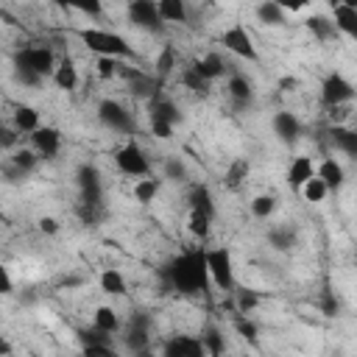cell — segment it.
<instances>
[{
	"label": "cell",
	"mask_w": 357,
	"mask_h": 357,
	"mask_svg": "<svg viewBox=\"0 0 357 357\" xmlns=\"http://www.w3.org/2000/svg\"><path fill=\"white\" fill-rule=\"evenodd\" d=\"M162 282L167 290H176L181 296H195L204 293L209 284V271H206V257L204 248H190L173 257L162 268Z\"/></svg>",
	"instance_id": "cell-1"
},
{
	"label": "cell",
	"mask_w": 357,
	"mask_h": 357,
	"mask_svg": "<svg viewBox=\"0 0 357 357\" xmlns=\"http://www.w3.org/2000/svg\"><path fill=\"white\" fill-rule=\"evenodd\" d=\"M75 36L84 42L86 50H92L95 56H112V59H131L134 50L126 42V36L114 33V31H103V28H78Z\"/></svg>",
	"instance_id": "cell-2"
},
{
	"label": "cell",
	"mask_w": 357,
	"mask_h": 357,
	"mask_svg": "<svg viewBox=\"0 0 357 357\" xmlns=\"http://www.w3.org/2000/svg\"><path fill=\"white\" fill-rule=\"evenodd\" d=\"M206 257V271H209V282L218 290H234V262H231V251L226 245L218 248H204Z\"/></svg>",
	"instance_id": "cell-3"
},
{
	"label": "cell",
	"mask_w": 357,
	"mask_h": 357,
	"mask_svg": "<svg viewBox=\"0 0 357 357\" xmlns=\"http://www.w3.org/2000/svg\"><path fill=\"white\" fill-rule=\"evenodd\" d=\"M114 165L123 176H131V178H139V176H148L151 173V162H148V153L142 151L139 142L128 139L123 148L114 151Z\"/></svg>",
	"instance_id": "cell-4"
},
{
	"label": "cell",
	"mask_w": 357,
	"mask_h": 357,
	"mask_svg": "<svg viewBox=\"0 0 357 357\" xmlns=\"http://www.w3.org/2000/svg\"><path fill=\"white\" fill-rule=\"evenodd\" d=\"M56 61H59V59H56V53H53L50 47H45V45L22 47V50H17V53H14V67L33 70V73H39L42 78H47V75L53 73Z\"/></svg>",
	"instance_id": "cell-5"
},
{
	"label": "cell",
	"mask_w": 357,
	"mask_h": 357,
	"mask_svg": "<svg viewBox=\"0 0 357 357\" xmlns=\"http://www.w3.org/2000/svg\"><path fill=\"white\" fill-rule=\"evenodd\" d=\"M220 45H223L231 56H237V59H245V61H257V59H259L257 45H254L251 33L245 31V25H231V28H226V31L220 33Z\"/></svg>",
	"instance_id": "cell-6"
},
{
	"label": "cell",
	"mask_w": 357,
	"mask_h": 357,
	"mask_svg": "<svg viewBox=\"0 0 357 357\" xmlns=\"http://www.w3.org/2000/svg\"><path fill=\"white\" fill-rule=\"evenodd\" d=\"M321 100H324V106H329V109L346 106V103L354 100V84H351L346 75H340V73H329V75L324 78V84H321Z\"/></svg>",
	"instance_id": "cell-7"
},
{
	"label": "cell",
	"mask_w": 357,
	"mask_h": 357,
	"mask_svg": "<svg viewBox=\"0 0 357 357\" xmlns=\"http://www.w3.org/2000/svg\"><path fill=\"white\" fill-rule=\"evenodd\" d=\"M126 349L134 351V354H145L148 351V343H151V315L145 312H134L126 324Z\"/></svg>",
	"instance_id": "cell-8"
},
{
	"label": "cell",
	"mask_w": 357,
	"mask_h": 357,
	"mask_svg": "<svg viewBox=\"0 0 357 357\" xmlns=\"http://www.w3.org/2000/svg\"><path fill=\"white\" fill-rule=\"evenodd\" d=\"M98 120H100L106 128H112V131H123V134L134 131V117H131V112H128L123 103L112 100V98H106V100L98 103Z\"/></svg>",
	"instance_id": "cell-9"
},
{
	"label": "cell",
	"mask_w": 357,
	"mask_h": 357,
	"mask_svg": "<svg viewBox=\"0 0 357 357\" xmlns=\"http://www.w3.org/2000/svg\"><path fill=\"white\" fill-rule=\"evenodd\" d=\"M75 181H78V192H81V204H100L103 195V181L95 165H81L75 170Z\"/></svg>",
	"instance_id": "cell-10"
},
{
	"label": "cell",
	"mask_w": 357,
	"mask_h": 357,
	"mask_svg": "<svg viewBox=\"0 0 357 357\" xmlns=\"http://www.w3.org/2000/svg\"><path fill=\"white\" fill-rule=\"evenodd\" d=\"M128 20L134 28H142V31H159L165 25L159 17L156 0H131L128 3Z\"/></svg>",
	"instance_id": "cell-11"
},
{
	"label": "cell",
	"mask_w": 357,
	"mask_h": 357,
	"mask_svg": "<svg viewBox=\"0 0 357 357\" xmlns=\"http://www.w3.org/2000/svg\"><path fill=\"white\" fill-rule=\"evenodd\" d=\"M28 137H31V148L39 153V159H56L59 156V151H61V131L56 126H39Z\"/></svg>",
	"instance_id": "cell-12"
},
{
	"label": "cell",
	"mask_w": 357,
	"mask_h": 357,
	"mask_svg": "<svg viewBox=\"0 0 357 357\" xmlns=\"http://www.w3.org/2000/svg\"><path fill=\"white\" fill-rule=\"evenodd\" d=\"M165 357H204V343L201 337H190V335H173L165 346H162Z\"/></svg>",
	"instance_id": "cell-13"
},
{
	"label": "cell",
	"mask_w": 357,
	"mask_h": 357,
	"mask_svg": "<svg viewBox=\"0 0 357 357\" xmlns=\"http://www.w3.org/2000/svg\"><path fill=\"white\" fill-rule=\"evenodd\" d=\"M271 128H273L276 139L284 142V145H293L301 137V123H298V117L293 112H276L271 117Z\"/></svg>",
	"instance_id": "cell-14"
},
{
	"label": "cell",
	"mask_w": 357,
	"mask_h": 357,
	"mask_svg": "<svg viewBox=\"0 0 357 357\" xmlns=\"http://www.w3.org/2000/svg\"><path fill=\"white\" fill-rule=\"evenodd\" d=\"M50 78H53V84H56L59 89L73 92V89L78 86V67H75V61H73L70 56H61V59L56 61V67H53Z\"/></svg>",
	"instance_id": "cell-15"
},
{
	"label": "cell",
	"mask_w": 357,
	"mask_h": 357,
	"mask_svg": "<svg viewBox=\"0 0 357 357\" xmlns=\"http://www.w3.org/2000/svg\"><path fill=\"white\" fill-rule=\"evenodd\" d=\"M148 112H151V117H159V120H167V123H181V112H178V106L170 100V98H165L159 89L151 95V100H148Z\"/></svg>",
	"instance_id": "cell-16"
},
{
	"label": "cell",
	"mask_w": 357,
	"mask_h": 357,
	"mask_svg": "<svg viewBox=\"0 0 357 357\" xmlns=\"http://www.w3.org/2000/svg\"><path fill=\"white\" fill-rule=\"evenodd\" d=\"M315 176H318L329 190H340L343 181H346V170H343V165H340L335 156L321 159V165L315 167Z\"/></svg>",
	"instance_id": "cell-17"
},
{
	"label": "cell",
	"mask_w": 357,
	"mask_h": 357,
	"mask_svg": "<svg viewBox=\"0 0 357 357\" xmlns=\"http://www.w3.org/2000/svg\"><path fill=\"white\" fill-rule=\"evenodd\" d=\"M190 67H192L204 81H209V84L226 73V64H223V59H220L218 53H204V56H198Z\"/></svg>",
	"instance_id": "cell-18"
},
{
	"label": "cell",
	"mask_w": 357,
	"mask_h": 357,
	"mask_svg": "<svg viewBox=\"0 0 357 357\" xmlns=\"http://www.w3.org/2000/svg\"><path fill=\"white\" fill-rule=\"evenodd\" d=\"M226 89H229V98L237 103V106H248L254 100V84L243 75V73H231L229 81H226Z\"/></svg>",
	"instance_id": "cell-19"
},
{
	"label": "cell",
	"mask_w": 357,
	"mask_h": 357,
	"mask_svg": "<svg viewBox=\"0 0 357 357\" xmlns=\"http://www.w3.org/2000/svg\"><path fill=\"white\" fill-rule=\"evenodd\" d=\"M332 8H335V14H332L335 31H340L346 36H357V8L346 6V3H335Z\"/></svg>",
	"instance_id": "cell-20"
},
{
	"label": "cell",
	"mask_w": 357,
	"mask_h": 357,
	"mask_svg": "<svg viewBox=\"0 0 357 357\" xmlns=\"http://www.w3.org/2000/svg\"><path fill=\"white\" fill-rule=\"evenodd\" d=\"M310 176H315V165L310 156H293L290 165H287V184L293 190H298Z\"/></svg>",
	"instance_id": "cell-21"
},
{
	"label": "cell",
	"mask_w": 357,
	"mask_h": 357,
	"mask_svg": "<svg viewBox=\"0 0 357 357\" xmlns=\"http://www.w3.org/2000/svg\"><path fill=\"white\" fill-rule=\"evenodd\" d=\"M329 137H332V145L337 151H343L346 156H357V131L349 128V126H332L329 128Z\"/></svg>",
	"instance_id": "cell-22"
},
{
	"label": "cell",
	"mask_w": 357,
	"mask_h": 357,
	"mask_svg": "<svg viewBox=\"0 0 357 357\" xmlns=\"http://www.w3.org/2000/svg\"><path fill=\"white\" fill-rule=\"evenodd\" d=\"M92 326H98V329L106 332V335H117L123 324H120V315H117L114 307L100 304V307H95V312H92Z\"/></svg>",
	"instance_id": "cell-23"
},
{
	"label": "cell",
	"mask_w": 357,
	"mask_h": 357,
	"mask_svg": "<svg viewBox=\"0 0 357 357\" xmlns=\"http://www.w3.org/2000/svg\"><path fill=\"white\" fill-rule=\"evenodd\" d=\"M11 126L20 131V134H31L36 131L42 123H39V112L33 106H17L14 114H11Z\"/></svg>",
	"instance_id": "cell-24"
},
{
	"label": "cell",
	"mask_w": 357,
	"mask_h": 357,
	"mask_svg": "<svg viewBox=\"0 0 357 357\" xmlns=\"http://www.w3.org/2000/svg\"><path fill=\"white\" fill-rule=\"evenodd\" d=\"M98 284L106 296H126L128 293V284H126V276L117 271V268H106L100 276H98Z\"/></svg>",
	"instance_id": "cell-25"
},
{
	"label": "cell",
	"mask_w": 357,
	"mask_h": 357,
	"mask_svg": "<svg viewBox=\"0 0 357 357\" xmlns=\"http://www.w3.org/2000/svg\"><path fill=\"white\" fill-rule=\"evenodd\" d=\"M156 8H159V17L162 22H187V3L184 0H156Z\"/></svg>",
	"instance_id": "cell-26"
},
{
	"label": "cell",
	"mask_w": 357,
	"mask_h": 357,
	"mask_svg": "<svg viewBox=\"0 0 357 357\" xmlns=\"http://www.w3.org/2000/svg\"><path fill=\"white\" fill-rule=\"evenodd\" d=\"M159 187H162V181L153 178L151 173H148V176H139V178L134 181V198H137V204H151V201H156Z\"/></svg>",
	"instance_id": "cell-27"
},
{
	"label": "cell",
	"mask_w": 357,
	"mask_h": 357,
	"mask_svg": "<svg viewBox=\"0 0 357 357\" xmlns=\"http://www.w3.org/2000/svg\"><path fill=\"white\" fill-rule=\"evenodd\" d=\"M187 201H190V209H201V212L215 218V201H212V192L206 184H192Z\"/></svg>",
	"instance_id": "cell-28"
},
{
	"label": "cell",
	"mask_w": 357,
	"mask_h": 357,
	"mask_svg": "<svg viewBox=\"0 0 357 357\" xmlns=\"http://www.w3.org/2000/svg\"><path fill=\"white\" fill-rule=\"evenodd\" d=\"M212 215L201 212V209H190L187 215V231L195 237V240H206L209 237V229H212Z\"/></svg>",
	"instance_id": "cell-29"
},
{
	"label": "cell",
	"mask_w": 357,
	"mask_h": 357,
	"mask_svg": "<svg viewBox=\"0 0 357 357\" xmlns=\"http://www.w3.org/2000/svg\"><path fill=\"white\" fill-rule=\"evenodd\" d=\"M257 20H259L262 25L279 28V25H284V20H287V11H284V8H279L273 0H262V3L257 6Z\"/></svg>",
	"instance_id": "cell-30"
},
{
	"label": "cell",
	"mask_w": 357,
	"mask_h": 357,
	"mask_svg": "<svg viewBox=\"0 0 357 357\" xmlns=\"http://www.w3.org/2000/svg\"><path fill=\"white\" fill-rule=\"evenodd\" d=\"M248 173H251L248 159H234V162L226 167V173H223V184H226L229 190H237V187H243V184H245Z\"/></svg>",
	"instance_id": "cell-31"
},
{
	"label": "cell",
	"mask_w": 357,
	"mask_h": 357,
	"mask_svg": "<svg viewBox=\"0 0 357 357\" xmlns=\"http://www.w3.org/2000/svg\"><path fill=\"white\" fill-rule=\"evenodd\" d=\"M307 28H310V33L318 39V42H329V39H335V25H332V20L329 17H324V14H312V17H307Z\"/></svg>",
	"instance_id": "cell-32"
},
{
	"label": "cell",
	"mask_w": 357,
	"mask_h": 357,
	"mask_svg": "<svg viewBox=\"0 0 357 357\" xmlns=\"http://www.w3.org/2000/svg\"><path fill=\"white\" fill-rule=\"evenodd\" d=\"M8 165L17 167L22 176H28L31 170H36V165H39V153H36L33 148H17V151L11 153V159H8Z\"/></svg>",
	"instance_id": "cell-33"
},
{
	"label": "cell",
	"mask_w": 357,
	"mask_h": 357,
	"mask_svg": "<svg viewBox=\"0 0 357 357\" xmlns=\"http://www.w3.org/2000/svg\"><path fill=\"white\" fill-rule=\"evenodd\" d=\"M268 243L273 251H290L296 245V231L290 226H273L268 231Z\"/></svg>",
	"instance_id": "cell-34"
},
{
	"label": "cell",
	"mask_w": 357,
	"mask_h": 357,
	"mask_svg": "<svg viewBox=\"0 0 357 357\" xmlns=\"http://www.w3.org/2000/svg\"><path fill=\"white\" fill-rule=\"evenodd\" d=\"M298 192L304 195V201H310V204H321L324 198H326V192H329V187L318 178V176H310L301 187H298Z\"/></svg>",
	"instance_id": "cell-35"
},
{
	"label": "cell",
	"mask_w": 357,
	"mask_h": 357,
	"mask_svg": "<svg viewBox=\"0 0 357 357\" xmlns=\"http://www.w3.org/2000/svg\"><path fill=\"white\" fill-rule=\"evenodd\" d=\"M273 212H276V195H271V192H259V195L251 198V215H254V218L268 220Z\"/></svg>",
	"instance_id": "cell-36"
},
{
	"label": "cell",
	"mask_w": 357,
	"mask_h": 357,
	"mask_svg": "<svg viewBox=\"0 0 357 357\" xmlns=\"http://www.w3.org/2000/svg\"><path fill=\"white\" fill-rule=\"evenodd\" d=\"M120 59H112V56H98L95 59V73L100 81H112L114 75H120Z\"/></svg>",
	"instance_id": "cell-37"
},
{
	"label": "cell",
	"mask_w": 357,
	"mask_h": 357,
	"mask_svg": "<svg viewBox=\"0 0 357 357\" xmlns=\"http://www.w3.org/2000/svg\"><path fill=\"white\" fill-rule=\"evenodd\" d=\"M173 70H176V50H173V45H165L159 50V56H156V75L167 78Z\"/></svg>",
	"instance_id": "cell-38"
},
{
	"label": "cell",
	"mask_w": 357,
	"mask_h": 357,
	"mask_svg": "<svg viewBox=\"0 0 357 357\" xmlns=\"http://www.w3.org/2000/svg\"><path fill=\"white\" fill-rule=\"evenodd\" d=\"M234 307H237V312H243V315H248L251 310H257L259 307V293H254V290H237L234 293Z\"/></svg>",
	"instance_id": "cell-39"
},
{
	"label": "cell",
	"mask_w": 357,
	"mask_h": 357,
	"mask_svg": "<svg viewBox=\"0 0 357 357\" xmlns=\"http://www.w3.org/2000/svg\"><path fill=\"white\" fill-rule=\"evenodd\" d=\"M181 84H184L187 89L198 92V95H206V92H209V81H204L192 67H184V70H181Z\"/></svg>",
	"instance_id": "cell-40"
},
{
	"label": "cell",
	"mask_w": 357,
	"mask_h": 357,
	"mask_svg": "<svg viewBox=\"0 0 357 357\" xmlns=\"http://www.w3.org/2000/svg\"><path fill=\"white\" fill-rule=\"evenodd\" d=\"M201 343H204V351H206V354H212V357L223 354V349H226L223 335H220L215 326H212V329H206V335H201Z\"/></svg>",
	"instance_id": "cell-41"
},
{
	"label": "cell",
	"mask_w": 357,
	"mask_h": 357,
	"mask_svg": "<svg viewBox=\"0 0 357 357\" xmlns=\"http://www.w3.org/2000/svg\"><path fill=\"white\" fill-rule=\"evenodd\" d=\"M165 178H170V181H184V178H187V165H184L178 156H170V159L165 162Z\"/></svg>",
	"instance_id": "cell-42"
},
{
	"label": "cell",
	"mask_w": 357,
	"mask_h": 357,
	"mask_svg": "<svg viewBox=\"0 0 357 357\" xmlns=\"http://www.w3.org/2000/svg\"><path fill=\"white\" fill-rule=\"evenodd\" d=\"M70 8H75L86 17H100L103 14V0H70Z\"/></svg>",
	"instance_id": "cell-43"
},
{
	"label": "cell",
	"mask_w": 357,
	"mask_h": 357,
	"mask_svg": "<svg viewBox=\"0 0 357 357\" xmlns=\"http://www.w3.org/2000/svg\"><path fill=\"white\" fill-rule=\"evenodd\" d=\"M81 351L86 357H114L112 340H106V343H86V346H81Z\"/></svg>",
	"instance_id": "cell-44"
},
{
	"label": "cell",
	"mask_w": 357,
	"mask_h": 357,
	"mask_svg": "<svg viewBox=\"0 0 357 357\" xmlns=\"http://www.w3.org/2000/svg\"><path fill=\"white\" fill-rule=\"evenodd\" d=\"M234 329H237V335H243L245 340H254V337H257V332H259V329H257V324H254V321H248L243 312L234 318Z\"/></svg>",
	"instance_id": "cell-45"
},
{
	"label": "cell",
	"mask_w": 357,
	"mask_h": 357,
	"mask_svg": "<svg viewBox=\"0 0 357 357\" xmlns=\"http://www.w3.org/2000/svg\"><path fill=\"white\" fill-rule=\"evenodd\" d=\"M112 335H106V332H100L98 326H92V329H78V340H81V346H86V343H106Z\"/></svg>",
	"instance_id": "cell-46"
},
{
	"label": "cell",
	"mask_w": 357,
	"mask_h": 357,
	"mask_svg": "<svg viewBox=\"0 0 357 357\" xmlns=\"http://www.w3.org/2000/svg\"><path fill=\"white\" fill-rule=\"evenodd\" d=\"M14 78H17L22 86H39V84L45 81L39 73H33V70H22V67H14Z\"/></svg>",
	"instance_id": "cell-47"
},
{
	"label": "cell",
	"mask_w": 357,
	"mask_h": 357,
	"mask_svg": "<svg viewBox=\"0 0 357 357\" xmlns=\"http://www.w3.org/2000/svg\"><path fill=\"white\" fill-rule=\"evenodd\" d=\"M173 123H167V120H159V117H151V131H153V137H159V139H170L173 137Z\"/></svg>",
	"instance_id": "cell-48"
},
{
	"label": "cell",
	"mask_w": 357,
	"mask_h": 357,
	"mask_svg": "<svg viewBox=\"0 0 357 357\" xmlns=\"http://www.w3.org/2000/svg\"><path fill=\"white\" fill-rule=\"evenodd\" d=\"M17 139H20V131H17L14 126H11V128H3V126H0V148H14Z\"/></svg>",
	"instance_id": "cell-49"
},
{
	"label": "cell",
	"mask_w": 357,
	"mask_h": 357,
	"mask_svg": "<svg viewBox=\"0 0 357 357\" xmlns=\"http://www.w3.org/2000/svg\"><path fill=\"white\" fill-rule=\"evenodd\" d=\"M14 293V279L8 273L6 265H0V296H11Z\"/></svg>",
	"instance_id": "cell-50"
},
{
	"label": "cell",
	"mask_w": 357,
	"mask_h": 357,
	"mask_svg": "<svg viewBox=\"0 0 357 357\" xmlns=\"http://www.w3.org/2000/svg\"><path fill=\"white\" fill-rule=\"evenodd\" d=\"M279 8H284L287 14H296V11H304L310 6V0H273Z\"/></svg>",
	"instance_id": "cell-51"
},
{
	"label": "cell",
	"mask_w": 357,
	"mask_h": 357,
	"mask_svg": "<svg viewBox=\"0 0 357 357\" xmlns=\"http://www.w3.org/2000/svg\"><path fill=\"white\" fill-rule=\"evenodd\" d=\"M59 229H61V226H59L56 218H50V215L39 218V231H42V234H50V237H53V234H59Z\"/></svg>",
	"instance_id": "cell-52"
},
{
	"label": "cell",
	"mask_w": 357,
	"mask_h": 357,
	"mask_svg": "<svg viewBox=\"0 0 357 357\" xmlns=\"http://www.w3.org/2000/svg\"><path fill=\"white\" fill-rule=\"evenodd\" d=\"M324 312H326V315H335V312H337V301H335L329 293L324 296Z\"/></svg>",
	"instance_id": "cell-53"
},
{
	"label": "cell",
	"mask_w": 357,
	"mask_h": 357,
	"mask_svg": "<svg viewBox=\"0 0 357 357\" xmlns=\"http://www.w3.org/2000/svg\"><path fill=\"white\" fill-rule=\"evenodd\" d=\"M298 86V81L293 78V75H284L282 81H279V89H284V92H290V89H296Z\"/></svg>",
	"instance_id": "cell-54"
},
{
	"label": "cell",
	"mask_w": 357,
	"mask_h": 357,
	"mask_svg": "<svg viewBox=\"0 0 357 357\" xmlns=\"http://www.w3.org/2000/svg\"><path fill=\"white\" fill-rule=\"evenodd\" d=\"M11 351H14V346H11V343H8V340L0 335V354H11Z\"/></svg>",
	"instance_id": "cell-55"
},
{
	"label": "cell",
	"mask_w": 357,
	"mask_h": 357,
	"mask_svg": "<svg viewBox=\"0 0 357 357\" xmlns=\"http://www.w3.org/2000/svg\"><path fill=\"white\" fill-rule=\"evenodd\" d=\"M50 3H53V6H56V8H64V11H67V8H70V0H50Z\"/></svg>",
	"instance_id": "cell-56"
},
{
	"label": "cell",
	"mask_w": 357,
	"mask_h": 357,
	"mask_svg": "<svg viewBox=\"0 0 357 357\" xmlns=\"http://www.w3.org/2000/svg\"><path fill=\"white\" fill-rule=\"evenodd\" d=\"M337 3H346V6H354L357 8V0H337Z\"/></svg>",
	"instance_id": "cell-57"
}]
</instances>
